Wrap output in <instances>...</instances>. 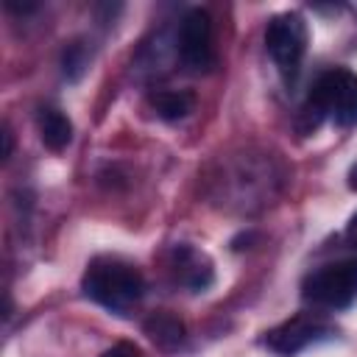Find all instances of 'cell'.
<instances>
[{"mask_svg": "<svg viewBox=\"0 0 357 357\" xmlns=\"http://www.w3.org/2000/svg\"><path fill=\"white\" fill-rule=\"evenodd\" d=\"M329 335H335V329L324 318L310 315V312H298L290 321L273 326L265 335V346L271 351L282 354V357H293L301 349H307V346H312V343H318V340H324Z\"/></svg>", "mask_w": 357, "mask_h": 357, "instance_id": "6", "label": "cell"}, {"mask_svg": "<svg viewBox=\"0 0 357 357\" xmlns=\"http://www.w3.org/2000/svg\"><path fill=\"white\" fill-rule=\"evenodd\" d=\"M11 145H14V142H11V131L6 128V131H3V159L11 156Z\"/></svg>", "mask_w": 357, "mask_h": 357, "instance_id": "14", "label": "cell"}, {"mask_svg": "<svg viewBox=\"0 0 357 357\" xmlns=\"http://www.w3.org/2000/svg\"><path fill=\"white\" fill-rule=\"evenodd\" d=\"M36 131H39V139L45 142V148H50V151H64L73 139V123L56 106H42L36 112Z\"/></svg>", "mask_w": 357, "mask_h": 357, "instance_id": "8", "label": "cell"}, {"mask_svg": "<svg viewBox=\"0 0 357 357\" xmlns=\"http://www.w3.org/2000/svg\"><path fill=\"white\" fill-rule=\"evenodd\" d=\"M349 187L357 192V165H351V170H349Z\"/></svg>", "mask_w": 357, "mask_h": 357, "instance_id": "15", "label": "cell"}, {"mask_svg": "<svg viewBox=\"0 0 357 357\" xmlns=\"http://www.w3.org/2000/svg\"><path fill=\"white\" fill-rule=\"evenodd\" d=\"M81 290L95 304L112 312H126L142 298L145 279L131 262H123L117 257H98L86 265Z\"/></svg>", "mask_w": 357, "mask_h": 357, "instance_id": "1", "label": "cell"}, {"mask_svg": "<svg viewBox=\"0 0 357 357\" xmlns=\"http://www.w3.org/2000/svg\"><path fill=\"white\" fill-rule=\"evenodd\" d=\"M173 271H176V279L181 284H187L192 293H201L212 284L215 273H212V262L204 251L192 248V245H176L173 248Z\"/></svg>", "mask_w": 357, "mask_h": 357, "instance_id": "7", "label": "cell"}, {"mask_svg": "<svg viewBox=\"0 0 357 357\" xmlns=\"http://www.w3.org/2000/svg\"><path fill=\"white\" fill-rule=\"evenodd\" d=\"M307 128H315L324 117H332L337 126H357V75L349 70H329L315 84L301 109Z\"/></svg>", "mask_w": 357, "mask_h": 357, "instance_id": "2", "label": "cell"}, {"mask_svg": "<svg viewBox=\"0 0 357 357\" xmlns=\"http://www.w3.org/2000/svg\"><path fill=\"white\" fill-rule=\"evenodd\" d=\"M151 106L162 120H184L195 109V95L184 89H159L151 95Z\"/></svg>", "mask_w": 357, "mask_h": 357, "instance_id": "10", "label": "cell"}, {"mask_svg": "<svg viewBox=\"0 0 357 357\" xmlns=\"http://www.w3.org/2000/svg\"><path fill=\"white\" fill-rule=\"evenodd\" d=\"M301 290L304 298L318 307H329V310L349 307L357 298V257L321 265L304 279Z\"/></svg>", "mask_w": 357, "mask_h": 357, "instance_id": "3", "label": "cell"}, {"mask_svg": "<svg viewBox=\"0 0 357 357\" xmlns=\"http://www.w3.org/2000/svg\"><path fill=\"white\" fill-rule=\"evenodd\" d=\"M346 240H349L351 245H357V212H354L351 220L346 223Z\"/></svg>", "mask_w": 357, "mask_h": 357, "instance_id": "13", "label": "cell"}, {"mask_svg": "<svg viewBox=\"0 0 357 357\" xmlns=\"http://www.w3.org/2000/svg\"><path fill=\"white\" fill-rule=\"evenodd\" d=\"M86 67H89V53H86V47H84L81 42H70V45L64 47V53H61V70H64V75H67L70 81H78V78L86 73Z\"/></svg>", "mask_w": 357, "mask_h": 357, "instance_id": "11", "label": "cell"}, {"mask_svg": "<svg viewBox=\"0 0 357 357\" xmlns=\"http://www.w3.org/2000/svg\"><path fill=\"white\" fill-rule=\"evenodd\" d=\"M100 357H139V351H137V346H131V343H114V346L106 349Z\"/></svg>", "mask_w": 357, "mask_h": 357, "instance_id": "12", "label": "cell"}, {"mask_svg": "<svg viewBox=\"0 0 357 357\" xmlns=\"http://www.w3.org/2000/svg\"><path fill=\"white\" fill-rule=\"evenodd\" d=\"M307 39H310L307 22L296 11L271 17V22L265 28V47L284 75H293L298 70V64L307 53Z\"/></svg>", "mask_w": 357, "mask_h": 357, "instance_id": "4", "label": "cell"}, {"mask_svg": "<svg viewBox=\"0 0 357 357\" xmlns=\"http://www.w3.org/2000/svg\"><path fill=\"white\" fill-rule=\"evenodd\" d=\"M142 332L151 337V343H156L165 351H173L184 343V324L170 312H153L142 324Z\"/></svg>", "mask_w": 357, "mask_h": 357, "instance_id": "9", "label": "cell"}, {"mask_svg": "<svg viewBox=\"0 0 357 357\" xmlns=\"http://www.w3.org/2000/svg\"><path fill=\"white\" fill-rule=\"evenodd\" d=\"M176 50L178 59L187 70L192 73H206L215 64V50H212V20L204 8H190L181 22H178V36H176Z\"/></svg>", "mask_w": 357, "mask_h": 357, "instance_id": "5", "label": "cell"}]
</instances>
